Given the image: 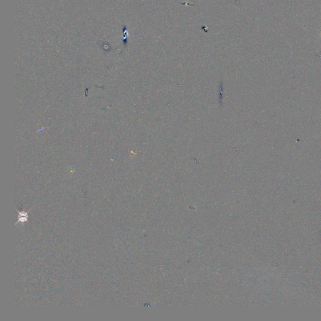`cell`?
I'll list each match as a JSON object with an SVG mask.
<instances>
[{
  "mask_svg": "<svg viewBox=\"0 0 321 321\" xmlns=\"http://www.w3.org/2000/svg\"><path fill=\"white\" fill-rule=\"evenodd\" d=\"M18 212V220L17 221V222L16 223V225H17L18 223H25L27 222H28V213L29 211L28 212H26L25 211H19V210H17Z\"/></svg>",
  "mask_w": 321,
  "mask_h": 321,
  "instance_id": "6da1fadb",
  "label": "cell"
}]
</instances>
